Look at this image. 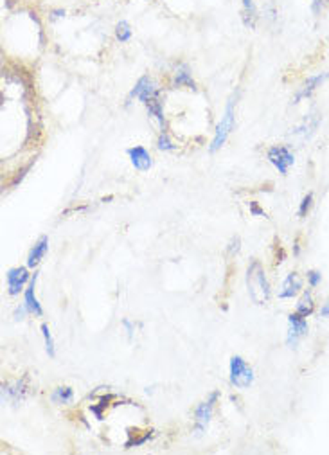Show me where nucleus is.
Returning <instances> with one entry per match:
<instances>
[{
    "instance_id": "nucleus-5",
    "label": "nucleus",
    "mask_w": 329,
    "mask_h": 455,
    "mask_svg": "<svg viewBox=\"0 0 329 455\" xmlns=\"http://www.w3.org/2000/svg\"><path fill=\"white\" fill-rule=\"evenodd\" d=\"M218 396L219 392L214 391L211 396L207 398L203 403H200L198 407H196V410H194V417H196V430H198V432H202V430L209 425V421H211L212 410H214V403L218 401Z\"/></svg>"
},
{
    "instance_id": "nucleus-24",
    "label": "nucleus",
    "mask_w": 329,
    "mask_h": 455,
    "mask_svg": "<svg viewBox=\"0 0 329 455\" xmlns=\"http://www.w3.org/2000/svg\"><path fill=\"white\" fill-rule=\"evenodd\" d=\"M321 315H322V317H329V301H328V303L324 304V306H322Z\"/></svg>"
},
{
    "instance_id": "nucleus-1",
    "label": "nucleus",
    "mask_w": 329,
    "mask_h": 455,
    "mask_svg": "<svg viewBox=\"0 0 329 455\" xmlns=\"http://www.w3.org/2000/svg\"><path fill=\"white\" fill-rule=\"evenodd\" d=\"M247 287H249L250 299L256 304H266L270 301V284L266 281L265 270L259 261L250 263L247 272Z\"/></svg>"
},
{
    "instance_id": "nucleus-20",
    "label": "nucleus",
    "mask_w": 329,
    "mask_h": 455,
    "mask_svg": "<svg viewBox=\"0 0 329 455\" xmlns=\"http://www.w3.org/2000/svg\"><path fill=\"white\" fill-rule=\"evenodd\" d=\"M159 150H164V152L175 150V144H171V140H169V137L166 133H162L161 137H159Z\"/></svg>"
},
{
    "instance_id": "nucleus-13",
    "label": "nucleus",
    "mask_w": 329,
    "mask_h": 455,
    "mask_svg": "<svg viewBox=\"0 0 329 455\" xmlns=\"http://www.w3.org/2000/svg\"><path fill=\"white\" fill-rule=\"evenodd\" d=\"M256 18H258V11H256L254 0H243V22H245V26L254 29L256 27Z\"/></svg>"
},
{
    "instance_id": "nucleus-14",
    "label": "nucleus",
    "mask_w": 329,
    "mask_h": 455,
    "mask_svg": "<svg viewBox=\"0 0 329 455\" xmlns=\"http://www.w3.org/2000/svg\"><path fill=\"white\" fill-rule=\"evenodd\" d=\"M51 400L58 405L71 403L74 400V391L71 387H58L54 392H52Z\"/></svg>"
},
{
    "instance_id": "nucleus-19",
    "label": "nucleus",
    "mask_w": 329,
    "mask_h": 455,
    "mask_svg": "<svg viewBox=\"0 0 329 455\" xmlns=\"http://www.w3.org/2000/svg\"><path fill=\"white\" fill-rule=\"evenodd\" d=\"M115 34H117V38L121 40V42H128V40L131 38V29L130 26H128V22H119L117 24V29H115Z\"/></svg>"
},
{
    "instance_id": "nucleus-22",
    "label": "nucleus",
    "mask_w": 329,
    "mask_h": 455,
    "mask_svg": "<svg viewBox=\"0 0 329 455\" xmlns=\"http://www.w3.org/2000/svg\"><path fill=\"white\" fill-rule=\"evenodd\" d=\"M321 274H319V272H315V270H312V272H308V282H309V287L312 288H315L316 284H319V282H321Z\"/></svg>"
},
{
    "instance_id": "nucleus-15",
    "label": "nucleus",
    "mask_w": 329,
    "mask_h": 455,
    "mask_svg": "<svg viewBox=\"0 0 329 455\" xmlns=\"http://www.w3.org/2000/svg\"><path fill=\"white\" fill-rule=\"evenodd\" d=\"M146 106H148V114L153 115V117L159 121V124H161L162 128H164V115H162V103L159 101V97H153L152 101L146 103Z\"/></svg>"
},
{
    "instance_id": "nucleus-10",
    "label": "nucleus",
    "mask_w": 329,
    "mask_h": 455,
    "mask_svg": "<svg viewBox=\"0 0 329 455\" xmlns=\"http://www.w3.org/2000/svg\"><path fill=\"white\" fill-rule=\"evenodd\" d=\"M128 155H130L133 168L139 169V171H148V169L152 168V157H149V153L146 152L142 146L130 147V150H128Z\"/></svg>"
},
{
    "instance_id": "nucleus-12",
    "label": "nucleus",
    "mask_w": 329,
    "mask_h": 455,
    "mask_svg": "<svg viewBox=\"0 0 329 455\" xmlns=\"http://www.w3.org/2000/svg\"><path fill=\"white\" fill-rule=\"evenodd\" d=\"M47 250H49V238L42 236L36 243H34L33 249H31L29 257H27V266L33 268V266L38 265V263L42 261V257L47 254Z\"/></svg>"
},
{
    "instance_id": "nucleus-2",
    "label": "nucleus",
    "mask_w": 329,
    "mask_h": 455,
    "mask_svg": "<svg viewBox=\"0 0 329 455\" xmlns=\"http://www.w3.org/2000/svg\"><path fill=\"white\" fill-rule=\"evenodd\" d=\"M252 367L241 359V356H233V359H231V384L236 385L237 389H247L252 385Z\"/></svg>"
},
{
    "instance_id": "nucleus-16",
    "label": "nucleus",
    "mask_w": 329,
    "mask_h": 455,
    "mask_svg": "<svg viewBox=\"0 0 329 455\" xmlns=\"http://www.w3.org/2000/svg\"><path fill=\"white\" fill-rule=\"evenodd\" d=\"M175 85H178V87L186 85V87H189V89H194L193 78H191L189 71H187V67H184V65H182V67L177 71V76H175Z\"/></svg>"
},
{
    "instance_id": "nucleus-3",
    "label": "nucleus",
    "mask_w": 329,
    "mask_h": 455,
    "mask_svg": "<svg viewBox=\"0 0 329 455\" xmlns=\"http://www.w3.org/2000/svg\"><path fill=\"white\" fill-rule=\"evenodd\" d=\"M234 97H231L227 103V108H225V115L224 119H221V122L218 124V130H216V135H214V140H212L211 144V152H218L219 147L224 146L225 140H227L228 133H231V130L234 128Z\"/></svg>"
},
{
    "instance_id": "nucleus-11",
    "label": "nucleus",
    "mask_w": 329,
    "mask_h": 455,
    "mask_svg": "<svg viewBox=\"0 0 329 455\" xmlns=\"http://www.w3.org/2000/svg\"><path fill=\"white\" fill-rule=\"evenodd\" d=\"M302 288V281L297 274H290L283 282V290L279 294V299H293Z\"/></svg>"
},
{
    "instance_id": "nucleus-4",
    "label": "nucleus",
    "mask_w": 329,
    "mask_h": 455,
    "mask_svg": "<svg viewBox=\"0 0 329 455\" xmlns=\"http://www.w3.org/2000/svg\"><path fill=\"white\" fill-rule=\"evenodd\" d=\"M268 161L275 166V168L281 171L283 175H288V169L290 166L295 164V159L290 153V150L284 146H275L270 147V152H268Z\"/></svg>"
},
{
    "instance_id": "nucleus-21",
    "label": "nucleus",
    "mask_w": 329,
    "mask_h": 455,
    "mask_svg": "<svg viewBox=\"0 0 329 455\" xmlns=\"http://www.w3.org/2000/svg\"><path fill=\"white\" fill-rule=\"evenodd\" d=\"M312 200H313V194L309 193L308 196H304L302 203H300V209H299V215L300 216H306V212H308V209L312 207Z\"/></svg>"
},
{
    "instance_id": "nucleus-6",
    "label": "nucleus",
    "mask_w": 329,
    "mask_h": 455,
    "mask_svg": "<svg viewBox=\"0 0 329 455\" xmlns=\"http://www.w3.org/2000/svg\"><path fill=\"white\" fill-rule=\"evenodd\" d=\"M288 324H290V329H288V344L293 347L297 346L299 338H302L304 335L308 333V322H306V317H302L300 313H291L288 317Z\"/></svg>"
},
{
    "instance_id": "nucleus-18",
    "label": "nucleus",
    "mask_w": 329,
    "mask_h": 455,
    "mask_svg": "<svg viewBox=\"0 0 329 455\" xmlns=\"http://www.w3.org/2000/svg\"><path fill=\"white\" fill-rule=\"evenodd\" d=\"M42 333H43V338H45V349H47V354L51 356V359H54L56 356V351H54V340H52V335L51 331H49V326L47 324H42Z\"/></svg>"
},
{
    "instance_id": "nucleus-23",
    "label": "nucleus",
    "mask_w": 329,
    "mask_h": 455,
    "mask_svg": "<svg viewBox=\"0 0 329 455\" xmlns=\"http://www.w3.org/2000/svg\"><path fill=\"white\" fill-rule=\"evenodd\" d=\"M250 209H252V212L254 215H258V216H265V211H263V209H259L258 205H256V203H250Z\"/></svg>"
},
{
    "instance_id": "nucleus-7",
    "label": "nucleus",
    "mask_w": 329,
    "mask_h": 455,
    "mask_svg": "<svg viewBox=\"0 0 329 455\" xmlns=\"http://www.w3.org/2000/svg\"><path fill=\"white\" fill-rule=\"evenodd\" d=\"M6 279H8L9 295H17L20 294V290H24V284L29 281V272L24 266H18V268L8 270Z\"/></svg>"
},
{
    "instance_id": "nucleus-8",
    "label": "nucleus",
    "mask_w": 329,
    "mask_h": 455,
    "mask_svg": "<svg viewBox=\"0 0 329 455\" xmlns=\"http://www.w3.org/2000/svg\"><path fill=\"white\" fill-rule=\"evenodd\" d=\"M156 94H159V92H156L155 83H153V81L149 80L148 76H144V78H140L139 81H137L136 89L131 90L130 96L137 97L139 101H142L144 105H146L148 101H152L153 97H156Z\"/></svg>"
},
{
    "instance_id": "nucleus-17",
    "label": "nucleus",
    "mask_w": 329,
    "mask_h": 455,
    "mask_svg": "<svg viewBox=\"0 0 329 455\" xmlns=\"http://www.w3.org/2000/svg\"><path fill=\"white\" fill-rule=\"evenodd\" d=\"M297 313H300L302 317H308L313 313V299L312 295H309V291H306V294L302 295L300 303L297 304Z\"/></svg>"
},
{
    "instance_id": "nucleus-9",
    "label": "nucleus",
    "mask_w": 329,
    "mask_h": 455,
    "mask_svg": "<svg viewBox=\"0 0 329 455\" xmlns=\"http://www.w3.org/2000/svg\"><path fill=\"white\" fill-rule=\"evenodd\" d=\"M36 279H38V274H34V277H31L29 287L26 288V294H24V306L27 308V312L33 313L36 317L43 315V310L40 306L38 299H36V295H34V288H36Z\"/></svg>"
}]
</instances>
